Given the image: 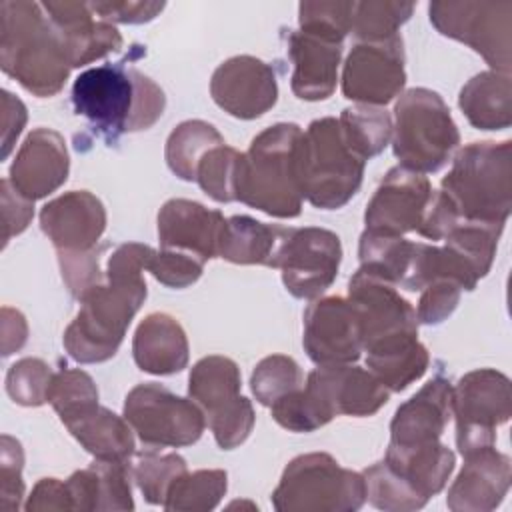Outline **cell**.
<instances>
[{"instance_id": "6da1fadb", "label": "cell", "mask_w": 512, "mask_h": 512, "mask_svg": "<svg viewBox=\"0 0 512 512\" xmlns=\"http://www.w3.org/2000/svg\"><path fill=\"white\" fill-rule=\"evenodd\" d=\"M154 248L126 242L114 248L106 264V282L80 300V310L68 324L62 344L68 356L80 364L110 360L126 330L148 296L142 272L148 268Z\"/></svg>"}, {"instance_id": "60d3db41", "label": "cell", "mask_w": 512, "mask_h": 512, "mask_svg": "<svg viewBox=\"0 0 512 512\" xmlns=\"http://www.w3.org/2000/svg\"><path fill=\"white\" fill-rule=\"evenodd\" d=\"M304 374L298 362L286 354H272L262 358L250 376V388L262 406H272L280 398L300 390Z\"/></svg>"}, {"instance_id": "30bf717a", "label": "cell", "mask_w": 512, "mask_h": 512, "mask_svg": "<svg viewBox=\"0 0 512 512\" xmlns=\"http://www.w3.org/2000/svg\"><path fill=\"white\" fill-rule=\"evenodd\" d=\"M452 416L456 446L464 456L494 446L496 428L512 416L510 380L494 368L466 372L452 386Z\"/></svg>"}, {"instance_id": "7bdbcfd3", "label": "cell", "mask_w": 512, "mask_h": 512, "mask_svg": "<svg viewBox=\"0 0 512 512\" xmlns=\"http://www.w3.org/2000/svg\"><path fill=\"white\" fill-rule=\"evenodd\" d=\"M240 156L242 152L226 144L210 148L196 168V182L202 192L222 204L234 202Z\"/></svg>"}, {"instance_id": "db71d44e", "label": "cell", "mask_w": 512, "mask_h": 512, "mask_svg": "<svg viewBox=\"0 0 512 512\" xmlns=\"http://www.w3.org/2000/svg\"><path fill=\"white\" fill-rule=\"evenodd\" d=\"M458 220H460V214L454 208V204L448 200V196L442 190H434L416 232L422 238H428L432 242L442 240Z\"/></svg>"}, {"instance_id": "d6986e66", "label": "cell", "mask_w": 512, "mask_h": 512, "mask_svg": "<svg viewBox=\"0 0 512 512\" xmlns=\"http://www.w3.org/2000/svg\"><path fill=\"white\" fill-rule=\"evenodd\" d=\"M210 96L230 116L254 120L266 114L278 100L276 72L256 56H232L214 70Z\"/></svg>"}, {"instance_id": "d6a6232c", "label": "cell", "mask_w": 512, "mask_h": 512, "mask_svg": "<svg viewBox=\"0 0 512 512\" xmlns=\"http://www.w3.org/2000/svg\"><path fill=\"white\" fill-rule=\"evenodd\" d=\"M430 354L418 338L398 340L366 352V368L390 390L402 392L428 370Z\"/></svg>"}, {"instance_id": "6f0895ef", "label": "cell", "mask_w": 512, "mask_h": 512, "mask_svg": "<svg viewBox=\"0 0 512 512\" xmlns=\"http://www.w3.org/2000/svg\"><path fill=\"white\" fill-rule=\"evenodd\" d=\"M28 338V324L22 312L4 306L2 308V356H10L20 350Z\"/></svg>"}, {"instance_id": "5b68a950", "label": "cell", "mask_w": 512, "mask_h": 512, "mask_svg": "<svg viewBox=\"0 0 512 512\" xmlns=\"http://www.w3.org/2000/svg\"><path fill=\"white\" fill-rule=\"evenodd\" d=\"M366 162L346 144L332 116L312 120L298 142V180L302 198L320 210H338L362 186Z\"/></svg>"}, {"instance_id": "4316f807", "label": "cell", "mask_w": 512, "mask_h": 512, "mask_svg": "<svg viewBox=\"0 0 512 512\" xmlns=\"http://www.w3.org/2000/svg\"><path fill=\"white\" fill-rule=\"evenodd\" d=\"M132 356L142 372L154 376L178 374L190 360L188 336L174 316L152 312L134 332Z\"/></svg>"}, {"instance_id": "681fc988", "label": "cell", "mask_w": 512, "mask_h": 512, "mask_svg": "<svg viewBox=\"0 0 512 512\" xmlns=\"http://www.w3.org/2000/svg\"><path fill=\"white\" fill-rule=\"evenodd\" d=\"M462 288L450 278H434L420 290V300L416 308L418 324L436 326L444 322L458 306Z\"/></svg>"}, {"instance_id": "b9f144b4", "label": "cell", "mask_w": 512, "mask_h": 512, "mask_svg": "<svg viewBox=\"0 0 512 512\" xmlns=\"http://www.w3.org/2000/svg\"><path fill=\"white\" fill-rule=\"evenodd\" d=\"M366 500L386 512H410L426 506V500L418 496L384 460L368 466L364 472Z\"/></svg>"}, {"instance_id": "277c9868", "label": "cell", "mask_w": 512, "mask_h": 512, "mask_svg": "<svg viewBox=\"0 0 512 512\" xmlns=\"http://www.w3.org/2000/svg\"><path fill=\"white\" fill-rule=\"evenodd\" d=\"M440 190L460 218L506 224L512 208V142L466 144L456 152Z\"/></svg>"}, {"instance_id": "680465c9", "label": "cell", "mask_w": 512, "mask_h": 512, "mask_svg": "<svg viewBox=\"0 0 512 512\" xmlns=\"http://www.w3.org/2000/svg\"><path fill=\"white\" fill-rule=\"evenodd\" d=\"M234 506H248V508H252V510H258V506L256 504H252V502H232L228 508H234Z\"/></svg>"}, {"instance_id": "ac0fdd59", "label": "cell", "mask_w": 512, "mask_h": 512, "mask_svg": "<svg viewBox=\"0 0 512 512\" xmlns=\"http://www.w3.org/2000/svg\"><path fill=\"white\" fill-rule=\"evenodd\" d=\"M302 346L318 366L354 364L362 356L360 322L348 298L326 296L308 304Z\"/></svg>"}, {"instance_id": "ffe728a7", "label": "cell", "mask_w": 512, "mask_h": 512, "mask_svg": "<svg viewBox=\"0 0 512 512\" xmlns=\"http://www.w3.org/2000/svg\"><path fill=\"white\" fill-rule=\"evenodd\" d=\"M70 156L66 140L52 128H34L20 144L8 172L16 192L28 200H40L56 192L68 178Z\"/></svg>"}, {"instance_id": "9f6ffc18", "label": "cell", "mask_w": 512, "mask_h": 512, "mask_svg": "<svg viewBox=\"0 0 512 512\" xmlns=\"http://www.w3.org/2000/svg\"><path fill=\"white\" fill-rule=\"evenodd\" d=\"M0 96H2V160H6L26 126L28 112L24 102L12 92L2 90Z\"/></svg>"}, {"instance_id": "7a4b0ae2", "label": "cell", "mask_w": 512, "mask_h": 512, "mask_svg": "<svg viewBox=\"0 0 512 512\" xmlns=\"http://www.w3.org/2000/svg\"><path fill=\"white\" fill-rule=\"evenodd\" d=\"M0 66L38 98L56 96L64 88L72 66L42 4L0 2Z\"/></svg>"}, {"instance_id": "816d5d0a", "label": "cell", "mask_w": 512, "mask_h": 512, "mask_svg": "<svg viewBox=\"0 0 512 512\" xmlns=\"http://www.w3.org/2000/svg\"><path fill=\"white\" fill-rule=\"evenodd\" d=\"M92 12L110 24H144L154 20L162 10L164 2H144V0H104L88 2Z\"/></svg>"}, {"instance_id": "836d02e7", "label": "cell", "mask_w": 512, "mask_h": 512, "mask_svg": "<svg viewBox=\"0 0 512 512\" xmlns=\"http://www.w3.org/2000/svg\"><path fill=\"white\" fill-rule=\"evenodd\" d=\"M220 144L226 142L212 124L204 120H184L170 132L164 158L174 176L192 182L196 180V168L204 154Z\"/></svg>"}, {"instance_id": "83f0119b", "label": "cell", "mask_w": 512, "mask_h": 512, "mask_svg": "<svg viewBox=\"0 0 512 512\" xmlns=\"http://www.w3.org/2000/svg\"><path fill=\"white\" fill-rule=\"evenodd\" d=\"M130 462L96 460L68 480L72 510H134Z\"/></svg>"}, {"instance_id": "3957f363", "label": "cell", "mask_w": 512, "mask_h": 512, "mask_svg": "<svg viewBox=\"0 0 512 512\" xmlns=\"http://www.w3.org/2000/svg\"><path fill=\"white\" fill-rule=\"evenodd\" d=\"M302 128L278 122L256 134L240 156L236 200L274 218H296L302 212L298 180V142Z\"/></svg>"}, {"instance_id": "c3c4849f", "label": "cell", "mask_w": 512, "mask_h": 512, "mask_svg": "<svg viewBox=\"0 0 512 512\" xmlns=\"http://www.w3.org/2000/svg\"><path fill=\"white\" fill-rule=\"evenodd\" d=\"M24 450L22 444L10 434H2L0 440V506L6 512L18 510L24 498Z\"/></svg>"}, {"instance_id": "f35d334b", "label": "cell", "mask_w": 512, "mask_h": 512, "mask_svg": "<svg viewBox=\"0 0 512 512\" xmlns=\"http://www.w3.org/2000/svg\"><path fill=\"white\" fill-rule=\"evenodd\" d=\"M48 404L66 426L68 422L98 406V388L88 372L62 368L52 376L48 388Z\"/></svg>"}, {"instance_id": "f6af8a7d", "label": "cell", "mask_w": 512, "mask_h": 512, "mask_svg": "<svg viewBox=\"0 0 512 512\" xmlns=\"http://www.w3.org/2000/svg\"><path fill=\"white\" fill-rule=\"evenodd\" d=\"M108 244L94 246L90 250H58V264L62 280L68 292L82 300L88 292L106 282V270L100 268V254Z\"/></svg>"}, {"instance_id": "4fadbf2b", "label": "cell", "mask_w": 512, "mask_h": 512, "mask_svg": "<svg viewBox=\"0 0 512 512\" xmlns=\"http://www.w3.org/2000/svg\"><path fill=\"white\" fill-rule=\"evenodd\" d=\"M136 102V68L126 60L84 70L72 84V106L94 130L114 144L128 132Z\"/></svg>"}, {"instance_id": "bcb514c9", "label": "cell", "mask_w": 512, "mask_h": 512, "mask_svg": "<svg viewBox=\"0 0 512 512\" xmlns=\"http://www.w3.org/2000/svg\"><path fill=\"white\" fill-rule=\"evenodd\" d=\"M52 368L40 358H22L6 372V392L20 406H42L48 402Z\"/></svg>"}, {"instance_id": "4dcf8cb0", "label": "cell", "mask_w": 512, "mask_h": 512, "mask_svg": "<svg viewBox=\"0 0 512 512\" xmlns=\"http://www.w3.org/2000/svg\"><path fill=\"white\" fill-rule=\"evenodd\" d=\"M458 106L478 130H504L512 124L510 74L486 70L472 76L460 90Z\"/></svg>"}, {"instance_id": "f5cc1de1", "label": "cell", "mask_w": 512, "mask_h": 512, "mask_svg": "<svg viewBox=\"0 0 512 512\" xmlns=\"http://www.w3.org/2000/svg\"><path fill=\"white\" fill-rule=\"evenodd\" d=\"M0 192H2V222H4L2 246H6L12 236L22 234L32 222L34 202L24 198L20 192H16L8 178L0 182Z\"/></svg>"}, {"instance_id": "1f68e13d", "label": "cell", "mask_w": 512, "mask_h": 512, "mask_svg": "<svg viewBox=\"0 0 512 512\" xmlns=\"http://www.w3.org/2000/svg\"><path fill=\"white\" fill-rule=\"evenodd\" d=\"M68 432L96 460L130 462L134 456V434L126 418L106 406H94L66 424Z\"/></svg>"}, {"instance_id": "ee69618b", "label": "cell", "mask_w": 512, "mask_h": 512, "mask_svg": "<svg viewBox=\"0 0 512 512\" xmlns=\"http://www.w3.org/2000/svg\"><path fill=\"white\" fill-rule=\"evenodd\" d=\"M354 2H300L298 30L322 40L344 44L352 26Z\"/></svg>"}, {"instance_id": "e575fe53", "label": "cell", "mask_w": 512, "mask_h": 512, "mask_svg": "<svg viewBox=\"0 0 512 512\" xmlns=\"http://www.w3.org/2000/svg\"><path fill=\"white\" fill-rule=\"evenodd\" d=\"M340 130L350 150L364 162L384 152L392 138V116L382 106L354 104L342 110Z\"/></svg>"}, {"instance_id": "5bb4252c", "label": "cell", "mask_w": 512, "mask_h": 512, "mask_svg": "<svg viewBox=\"0 0 512 512\" xmlns=\"http://www.w3.org/2000/svg\"><path fill=\"white\" fill-rule=\"evenodd\" d=\"M342 262V242L336 232L320 226L288 228L278 250L286 290L300 300L320 298L336 280Z\"/></svg>"}, {"instance_id": "7402d4cb", "label": "cell", "mask_w": 512, "mask_h": 512, "mask_svg": "<svg viewBox=\"0 0 512 512\" xmlns=\"http://www.w3.org/2000/svg\"><path fill=\"white\" fill-rule=\"evenodd\" d=\"M226 218L196 200L172 198L158 212L160 248L182 250L204 264L218 256Z\"/></svg>"}, {"instance_id": "ba28073f", "label": "cell", "mask_w": 512, "mask_h": 512, "mask_svg": "<svg viewBox=\"0 0 512 512\" xmlns=\"http://www.w3.org/2000/svg\"><path fill=\"white\" fill-rule=\"evenodd\" d=\"M240 388L238 364L220 354L200 358L188 376V396L202 408L206 424L222 450L246 442L256 422L252 402L240 394Z\"/></svg>"}, {"instance_id": "11a10c76", "label": "cell", "mask_w": 512, "mask_h": 512, "mask_svg": "<svg viewBox=\"0 0 512 512\" xmlns=\"http://www.w3.org/2000/svg\"><path fill=\"white\" fill-rule=\"evenodd\" d=\"M24 510L34 512V510H60V512H68L72 510V498H70V490L66 480H58V478H42L34 484Z\"/></svg>"}, {"instance_id": "7dc6e473", "label": "cell", "mask_w": 512, "mask_h": 512, "mask_svg": "<svg viewBox=\"0 0 512 512\" xmlns=\"http://www.w3.org/2000/svg\"><path fill=\"white\" fill-rule=\"evenodd\" d=\"M146 270L160 284L180 290V288L192 286L202 276L204 262L182 250L160 248V250H154V254L150 256Z\"/></svg>"}, {"instance_id": "2e32d148", "label": "cell", "mask_w": 512, "mask_h": 512, "mask_svg": "<svg viewBox=\"0 0 512 512\" xmlns=\"http://www.w3.org/2000/svg\"><path fill=\"white\" fill-rule=\"evenodd\" d=\"M404 42L394 34L378 42H356L342 66V94L356 104L386 106L406 84Z\"/></svg>"}, {"instance_id": "74e56055", "label": "cell", "mask_w": 512, "mask_h": 512, "mask_svg": "<svg viewBox=\"0 0 512 512\" xmlns=\"http://www.w3.org/2000/svg\"><path fill=\"white\" fill-rule=\"evenodd\" d=\"M228 490V474L220 468L184 472L170 486L164 508L170 512H208L214 510Z\"/></svg>"}, {"instance_id": "f546056e", "label": "cell", "mask_w": 512, "mask_h": 512, "mask_svg": "<svg viewBox=\"0 0 512 512\" xmlns=\"http://www.w3.org/2000/svg\"><path fill=\"white\" fill-rule=\"evenodd\" d=\"M288 234V228L264 224L252 216L226 218L218 258L232 264L276 266L278 250Z\"/></svg>"}, {"instance_id": "8d00e7d4", "label": "cell", "mask_w": 512, "mask_h": 512, "mask_svg": "<svg viewBox=\"0 0 512 512\" xmlns=\"http://www.w3.org/2000/svg\"><path fill=\"white\" fill-rule=\"evenodd\" d=\"M130 470L132 480L136 482L144 500L154 506H162L176 478L188 472L186 460L180 454L162 452L154 446L134 452L130 460Z\"/></svg>"}, {"instance_id": "7c38bea8", "label": "cell", "mask_w": 512, "mask_h": 512, "mask_svg": "<svg viewBox=\"0 0 512 512\" xmlns=\"http://www.w3.org/2000/svg\"><path fill=\"white\" fill-rule=\"evenodd\" d=\"M348 302L360 322L364 352L398 340L418 338L414 306L386 276L360 266L348 282Z\"/></svg>"}, {"instance_id": "f1b7e54d", "label": "cell", "mask_w": 512, "mask_h": 512, "mask_svg": "<svg viewBox=\"0 0 512 512\" xmlns=\"http://www.w3.org/2000/svg\"><path fill=\"white\" fill-rule=\"evenodd\" d=\"M384 462L426 502L448 482L456 454L440 440L420 446H390Z\"/></svg>"}, {"instance_id": "8fae6325", "label": "cell", "mask_w": 512, "mask_h": 512, "mask_svg": "<svg viewBox=\"0 0 512 512\" xmlns=\"http://www.w3.org/2000/svg\"><path fill=\"white\" fill-rule=\"evenodd\" d=\"M124 418L142 444L182 448L200 440L206 428L202 408L158 382L136 384L124 400Z\"/></svg>"}, {"instance_id": "8992f818", "label": "cell", "mask_w": 512, "mask_h": 512, "mask_svg": "<svg viewBox=\"0 0 512 512\" xmlns=\"http://www.w3.org/2000/svg\"><path fill=\"white\" fill-rule=\"evenodd\" d=\"M392 152L400 166L434 174L448 164L460 144L458 126L442 96L430 88H410L394 104Z\"/></svg>"}, {"instance_id": "e0dca14e", "label": "cell", "mask_w": 512, "mask_h": 512, "mask_svg": "<svg viewBox=\"0 0 512 512\" xmlns=\"http://www.w3.org/2000/svg\"><path fill=\"white\" fill-rule=\"evenodd\" d=\"M432 192V184L424 174L400 164L390 168L366 204L364 230L384 236L416 232Z\"/></svg>"}, {"instance_id": "44dd1931", "label": "cell", "mask_w": 512, "mask_h": 512, "mask_svg": "<svg viewBox=\"0 0 512 512\" xmlns=\"http://www.w3.org/2000/svg\"><path fill=\"white\" fill-rule=\"evenodd\" d=\"M42 8L58 32L72 68L86 66L122 48L118 28L106 20H94L88 2L48 0L42 2Z\"/></svg>"}, {"instance_id": "f907efd6", "label": "cell", "mask_w": 512, "mask_h": 512, "mask_svg": "<svg viewBox=\"0 0 512 512\" xmlns=\"http://www.w3.org/2000/svg\"><path fill=\"white\" fill-rule=\"evenodd\" d=\"M270 414L274 418V422L282 428H286L288 432H314L322 426H326L322 422V418L318 416L316 408L312 406V402L308 400L304 386L284 398H280L278 402H274L270 406Z\"/></svg>"}, {"instance_id": "d4e9b609", "label": "cell", "mask_w": 512, "mask_h": 512, "mask_svg": "<svg viewBox=\"0 0 512 512\" xmlns=\"http://www.w3.org/2000/svg\"><path fill=\"white\" fill-rule=\"evenodd\" d=\"M452 384L444 376L428 380L400 404L390 422V446H420L440 440L452 418Z\"/></svg>"}, {"instance_id": "d590c367", "label": "cell", "mask_w": 512, "mask_h": 512, "mask_svg": "<svg viewBox=\"0 0 512 512\" xmlns=\"http://www.w3.org/2000/svg\"><path fill=\"white\" fill-rule=\"evenodd\" d=\"M502 230L504 224H488L460 218L442 238V246L452 250L480 280L492 268Z\"/></svg>"}, {"instance_id": "9a60e30c", "label": "cell", "mask_w": 512, "mask_h": 512, "mask_svg": "<svg viewBox=\"0 0 512 512\" xmlns=\"http://www.w3.org/2000/svg\"><path fill=\"white\" fill-rule=\"evenodd\" d=\"M304 392L324 424L334 416H374L390 400V390L368 368L354 364L314 368L304 380Z\"/></svg>"}, {"instance_id": "603a6c76", "label": "cell", "mask_w": 512, "mask_h": 512, "mask_svg": "<svg viewBox=\"0 0 512 512\" xmlns=\"http://www.w3.org/2000/svg\"><path fill=\"white\" fill-rule=\"evenodd\" d=\"M40 228L58 250H90L106 230V208L88 190H70L46 202Z\"/></svg>"}, {"instance_id": "52a82bcc", "label": "cell", "mask_w": 512, "mask_h": 512, "mask_svg": "<svg viewBox=\"0 0 512 512\" xmlns=\"http://www.w3.org/2000/svg\"><path fill=\"white\" fill-rule=\"evenodd\" d=\"M364 502L362 472L340 466L328 452L292 458L272 492L278 512H356Z\"/></svg>"}, {"instance_id": "484cf974", "label": "cell", "mask_w": 512, "mask_h": 512, "mask_svg": "<svg viewBox=\"0 0 512 512\" xmlns=\"http://www.w3.org/2000/svg\"><path fill=\"white\" fill-rule=\"evenodd\" d=\"M288 56L294 66L290 88L296 98L318 102L334 94L342 44L292 30L288 34Z\"/></svg>"}, {"instance_id": "9c48e42d", "label": "cell", "mask_w": 512, "mask_h": 512, "mask_svg": "<svg viewBox=\"0 0 512 512\" xmlns=\"http://www.w3.org/2000/svg\"><path fill=\"white\" fill-rule=\"evenodd\" d=\"M432 26L480 54L490 70H512V2L436 0L428 6Z\"/></svg>"}, {"instance_id": "cb8c5ba5", "label": "cell", "mask_w": 512, "mask_h": 512, "mask_svg": "<svg viewBox=\"0 0 512 512\" xmlns=\"http://www.w3.org/2000/svg\"><path fill=\"white\" fill-rule=\"evenodd\" d=\"M510 458L494 446L464 456V466L448 488L446 506L452 512H490L508 494Z\"/></svg>"}, {"instance_id": "ab89813d", "label": "cell", "mask_w": 512, "mask_h": 512, "mask_svg": "<svg viewBox=\"0 0 512 512\" xmlns=\"http://www.w3.org/2000/svg\"><path fill=\"white\" fill-rule=\"evenodd\" d=\"M414 2L366 0L354 2L350 32L358 42H378L398 34V28L412 16Z\"/></svg>"}]
</instances>
